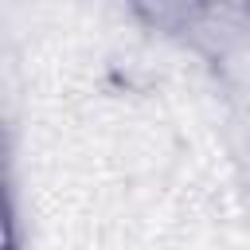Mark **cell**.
<instances>
[{
  "label": "cell",
  "mask_w": 250,
  "mask_h": 250,
  "mask_svg": "<svg viewBox=\"0 0 250 250\" xmlns=\"http://www.w3.org/2000/svg\"><path fill=\"white\" fill-rule=\"evenodd\" d=\"M211 0H133V12L152 31H188Z\"/></svg>",
  "instance_id": "6da1fadb"
}]
</instances>
